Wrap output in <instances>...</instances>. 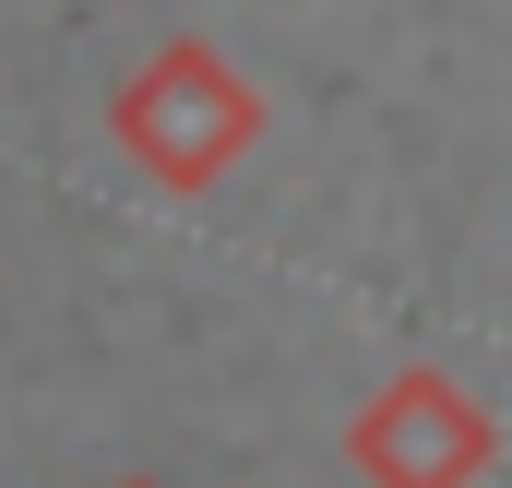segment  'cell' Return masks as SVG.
Segmentation results:
<instances>
[{
	"label": "cell",
	"instance_id": "6da1fadb",
	"mask_svg": "<svg viewBox=\"0 0 512 488\" xmlns=\"http://www.w3.org/2000/svg\"><path fill=\"white\" fill-rule=\"evenodd\" d=\"M108 143H120L131 179H155V191H215V179L262 143V84L227 48L167 36L120 96H108Z\"/></svg>",
	"mask_w": 512,
	"mask_h": 488
},
{
	"label": "cell",
	"instance_id": "7a4b0ae2",
	"mask_svg": "<svg viewBox=\"0 0 512 488\" xmlns=\"http://www.w3.org/2000/svg\"><path fill=\"white\" fill-rule=\"evenodd\" d=\"M346 465L370 488H477L501 465V429H489V405H477L453 369L405 358L382 393L346 417Z\"/></svg>",
	"mask_w": 512,
	"mask_h": 488
},
{
	"label": "cell",
	"instance_id": "3957f363",
	"mask_svg": "<svg viewBox=\"0 0 512 488\" xmlns=\"http://www.w3.org/2000/svg\"><path fill=\"white\" fill-rule=\"evenodd\" d=\"M108 488H167V477H108Z\"/></svg>",
	"mask_w": 512,
	"mask_h": 488
}]
</instances>
